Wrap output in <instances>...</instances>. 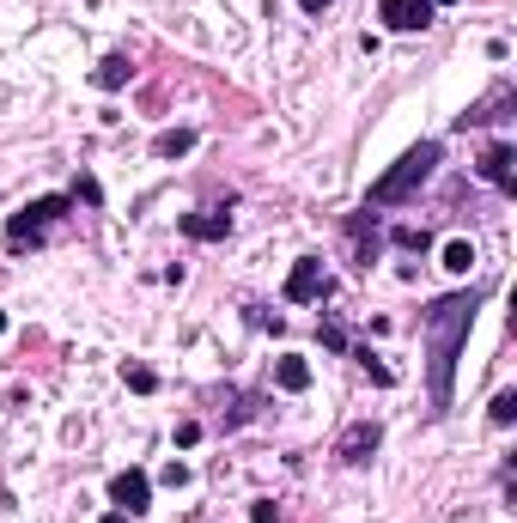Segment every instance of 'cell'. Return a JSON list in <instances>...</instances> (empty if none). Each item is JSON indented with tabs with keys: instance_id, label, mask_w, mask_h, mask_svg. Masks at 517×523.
<instances>
[{
	"instance_id": "18",
	"label": "cell",
	"mask_w": 517,
	"mask_h": 523,
	"mask_svg": "<svg viewBox=\"0 0 517 523\" xmlns=\"http://www.w3.org/2000/svg\"><path fill=\"white\" fill-rule=\"evenodd\" d=\"M317 341H323L329 353H347V329H341L335 317H323V323H317Z\"/></svg>"
},
{
	"instance_id": "7",
	"label": "cell",
	"mask_w": 517,
	"mask_h": 523,
	"mask_svg": "<svg viewBox=\"0 0 517 523\" xmlns=\"http://www.w3.org/2000/svg\"><path fill=\"white\" fill-rule=\"evenodd\" d=\"M110 505L128 511V517H140L146 505H153V475H146V469H122V475H110Z\"/></svg>"
},
{
	"instance_id": "1",
	"label": "cell",
	"mask_w": 517,
	"mask_h": 523,
	"mask_svg": "<svg viewBox=\"0 0 517 523\" xmlns=\"http://www.w3.org/2000/svg\"><path fill=\"white\" fill-rule=\"evenodd\" d=\"M493 286H463V292H445L420 311V341H426V396H432V414H445L457 402V365H463V347H469V329H475V311L487 305Z\"/></svg>"
},
{
	"instance_id": "27",
	"label": "cell",
	"mask_w": 517,
	"mask_h": 523,
	"mask_svg": "<svg viewBox=\"0 0 517 523\" xmlns=\"http://www.w3.org/2000/svg\"><path fill=\"white\" fill-rule=\"evenodd\" d=\"M0 335H7V311H0Z\"/></svg>"
},
{
	"instance_id": "3",
	"label": "cell",
	"mask_w": 517,
	"mask_h": 523,
	"mask_svg": "<svg viewBox=\"0 0 517 523\" xmlns=\"http://www.w3.org/2000/svg\"><path fill=\"white\" fill-rule=\"evenodd\" d=\"M73 195H37V201H25L13 219H7V250L13 256H25V250H43L49 238H55V226L61 219H73Z\"/></svg>"
},
{
	"instance_id": "16",
	"label": "cell",
	"mask_w": 517,
	"mask_h": 523,
	"mask_svg": "<svg viewBox=\"0 0 517 523\" xmlns=\"http://www.w3.org/2000/svg\"><path fill=\"white\" fill-rule=\"evenodd\" d=\"M390 244H402V250H414V256H426V250H432V238H426L420 226H396V232H390Z\"/></svg>"
},
{
	"instance_id": "21",
	"label": "cell",
	"mask_w": 517,
	"mask_h": 523,
	"mask_svg": "<svg viewBox=\"0 0 517 523\" xmlns=\"http://www.w3.org/2000/svg\"><path fill=\"white\" fill-rule=\"evenodd\" d=\"M159 481H165V487H189V463H177V457H171V463H165V475H159Z\"/></svg>"
},
{
	"instance_id": "8",
	"label": "cell",
	"mask_w": 517,
	"mask_h": 523,
	"mask_svg": "<svg viewBox=\"0 0 517 523\" xmlns=\"http://www.w3.org/2000/svg\"><path fill=\"white\" fill-rule=\"evenodd\" d=\"M378 444H384V426H378V420H359V426H347V432H341L335 457H341V463H353V469H365V463L378 457Z\"/></svg>"
},
{
	"instance_id": "22",
	"label": "cell",
	"mask_w": 517,
	"mask_h": 523,
	"mask_svg": "<svg viewBox=\"0 0 517 523\" xmlns=\"http://www.w3.org/2000/svg\"><path fill=\"white\" fill-rule=\"evenodd\" d=\"M250 523H280V505H274V499H256V505H250Z\"/></svg>"
},
{
	"instance_id": "25",
	"label": "cell",
	"mask_w": 517,
	"mask_h": 523,
	"mask_svg": "<svg viewBox=\"0 0 517 523\" xmlns=\"http://www.w3.org/2000/svg\"><path fill=\"white\" fill-rule=\"evenodd\" d=\"M98 523H128V511H104V517H98Z\"/></svg>"
},
{
	"instance_id": "23",
	"label": "cell",
	"mask_w": 517,
	"mask_h": 523,
	"mask_svg": "<svg viewBox=\"0 0 517 523\" xmlns=\"http://www.w3.org/2000/svg\"><path fill=\"white\" fill-rule=\"evenodd\" d=\"M177 444H183V451H189V444H201V420H183L177 426Z\"/></svg>"
},
{
	"instance_id": "2",
	"label": "cell",
	"mask_w": 517,
	"mask_h": 523,
	"mask_svg": "<svg viewBox=\"0 0 517 523\" xmlns=\"http://www.w3.org/2000/svg\"><path fill=\"white\" fill-rule=\"evenodd\" d=\"M438 165H445V140H420V146H408V153H402V159H396L378 183H372L365 207H378V213H384V207H408V201L432 183V171H438Z\"/></svg>"
},
{
	"instance_id": "9",
	"label": "cell",
	"mask_w": 517,
	"mask_h": 523,
	"mask_svg": "<svg viewBox=\"0 0 517 523\" xmlns=\"http://www.w3.org/2000/svg\"><path fill=\"white\" fill-rule=\"evenodd\" d=\"M432 13H438L432 0H378L384 31H402V37H408V31H426V25H432Z\"/></svg>"
},
{
	"instance_id": "6",
	"label": "cell",
	"mask_w": 517,
	"mask_h": 523,
	"mask_svg": "<svg viewBox=\"0 0 517 523\" xmlns=\"http://www.w3.org/2000/svg\"><path fill=\"white\" fill-rule=\"evenodd\" d=\"M475 171H481V183H493L499 195H517V146H511V140H493Z\"/></svg>"
},
{
	"instance_id": "15",
	"label": "cell",
	"mask_w": 517,
	"mask_h": 523,
	"mask_svg": "<svg viewBox=\"0 0 517 523\" xmlns=\"http://www.w3.org/2000/svg\"><path fill=\"white\" fill-rule=\"evenodd\" d=\"M445 268H451V274H469V268H475V244H469V238H451V244H445Z\"/></svg>"
},
{
	"instance_id": "19",
	"label": "cell",
	"mask_w": 517,
	"mask_h": 523,
	"mask_svg": "<svg viewBox=\"0 0 517 523\" xmlns=\"http://www.w3.org/2000/svg\"><path fill=\"white\" fill-rule=\"evenodd\" d=\"M353 359H359V365H365V371H372V384H384V390H390V384H396V371H390V365H378V359H372V347H359V353H353Z\"/></svg>"
},
{
	"instance_id": "14",
	"label": "cell",
	"mask_w": 517,
	"mask_h": 523,
	"mask_svg": "<svg viewBox=\"0 0 517 523\" xmlns=\"http://www.w3.org/2000/svg\"><path fill=\"white\" fill-rule=\"evenodd\" d=\"M122 384H128L134 396H153V390H159V371H153V365H122Z\"/></svg>"
},
{
	"instance_id": "5",
	"label": "cell",
	"mask_w": 517,
	"mask_h": 523,
	"mask_svg": "<svg viewBox=\"0 0 517 523\" xmlns=\"http://www.w3.org/2000/svg\"><path fill=\"white\" fill-rule=\"evenodd\" d=\"M177 232L195 238V244H226L232 238V213L226 207H195V213H177Z\"/></svg>"
},
{
	"instance_id": "11",
	"label": "cell",
	"mask_w": 517,
	"mask_h": 523,
	"mask_svg": "<svg viewBox=\"0 0 517 523\" xmlns=\"http://www.w3.org/2000/svg\"><path fill=\"white\" fill-rule=\"evenodd\" d=\"M92 80H98V92H122V86L134 80V61L116 49V55H104V61H98V73H92Z\"/></svg>"
},
{
	"instance_id": "20",
	"label": "cell",
	"mask_w": 517,
	"mask_h": 523,
	"mask_svg": "<svg viewBox=\"0 0 517 523\" xmlns=\"http://www.w3.org/2000/svg\"><path fill=\"white\" fill-rule=\"evenodd\" d=\"M67 195H73V201H86V207H104V189H98V177H80V183H73Z\"/></svg>"
},
{
	"instance_id": "24",
	"label": "cell",
	"mask_w": 517,
	"mask_h": 523,
	"mask_svg": "<svg viewBox=\"0 0 517 523\" xmlns=\"http://www.w3.org/2000/svg\"><path fill=\"white\" fill-rule=\"evenodd\" d=\"M299 7H305V13H311V19H317V13H323V7H335V0H299Z\"/></svg>"
},
{
	"instance_id": "10",
	"label": "cell",
	"mask_w": 517,
	"mask_h": 523,
	"mask_svg": "<svg viewBox=\"0 0 517 523\" xmlns=\"http://www.w3.org/2000/svg\"><path fill=\"white\" fill-rule=\"evenodd\" d=\"M274 390H286V396H305V390H311V359H299V353H280V359H274Z\"/></svg>"
},
{
	"instance_id": "12",
	"label": "cell",
	"mask_w": 517,
	"mask_h": 523,
	"mask_svg": "<svg viewBox=\"0 0 517 523\" xmlns=\"http://www.w3.org/2000/svg\"><path fill=\"white\" fill-rule=\"evenodd\" d=\"M183 153H195V128H165L153 140V159H183Z\"/></svg>"
},
{
	"instance_id": "4",
	"label": "cell",
	"mask_w": 517,
	"mask_h": 523,
	"mask_svg": "<svg viewBox=\"0 0 517 523\" xmlns=\"http://www.w3.org/2000/svg\"><path fill=\"white\" fill-rule=\"evenodd\" d=\"M280 298H286V305H323V298H335V274L323 268V256H299V262H292Z\"/></svg>"
},
{
	"instance_id": "17",
	"label": "cell",
	"mask_w": 517,
	"mask_h": 523,
	"mask_svg": "<svg viewBox=\"0 0 517 523\" xmlns=\"http://www.w3.org/2000/svg\"><path fill=\"white\" fill-rule=\"evenodd\" d=\"M487 420H493V426H511V420H517V390H499L493 408H487Z\"/></svg>"
},
{
	"instance_id": "26",
	"label": "cell",
	"mask_w": 517,
	"mask_h": 523,
	"mask_svg": "<svg viewBox=\"0 0 517 523\" xmlns=\"http://www.w3.org/2000/svg\"><path fill=\"white\" fill-rule=\"evenodd\" d=\"M432 7H457V0H432Z\"/></svg>"
},
{
	"instance_id": "13",
	"label": "cell",
	"mask_w": 517,
	"mask_h": 523,
	"mask_svg": "<svg viewBox=\"0 0 517 523\" xmlns=\"http://www.w3.org/2000/svg\"><path fill=\"white\" fill-rule=\"evenodd\" d=\"M226 402H232V408L219 414V426H226V432H238V426L256 414V396H244V390H226Z\"/></svg>"
}]
</instances>
